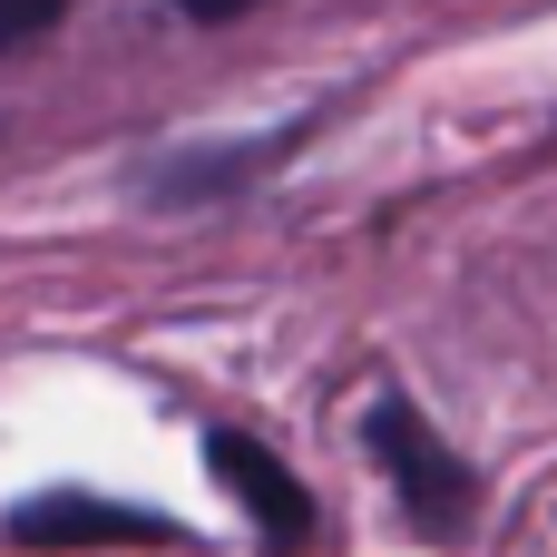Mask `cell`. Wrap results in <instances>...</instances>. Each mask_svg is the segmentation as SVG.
<instances>
[{"instance_id": "6da1fadb", "label": "cell", "mask_w": 557, "mask_h": 557, "mask_svg": "<svg viewBox=\"0 0 557 557\" xmlns=\"http://www.w3.org/2000/svg\"><path fill=\"white\" fill-rule=\"evenodd\" d=\"M362 441H372V460H382V480H392V499H401V519H411L421 539H460V529L480 519V470H470L401 392L372 401Z\"/></svg>"}, {"instance_id": "7a4b0ae2", "label": "cell", "mask_w": 557, "mask_h": 557, "mask_svg": "<svg viewBox=\"0 0 557 557\" xmlns=\"http://www.w3.org/2000/svg\"><path fill=\"white\" fill-rule=\"evenodd\" d=\"M10 539L20 548H176L186 529L176 519H157V509H117V499H98V490H39V499H20L10 509Z\"/></svg>"}, {"instance_id": "3957f363", "label": "cell", "mask_w": 557, "mask_h": 557, "mask_svg": "<svg viewBox=\"0 0 557 557\" xmlns=\"http://www.w3.org/2000/svg\"><path fill=\"white\" fill-rule=\"evenodd\" d=\"M206 470L245 499V519H255L264 557H304V548H313V499H304V480H294L255 431H206Z\"/></svg>"}, {"instance_id": "277c9868", "label": "cell", "mask_w": 557, "mask_h": 557, "mask_svg": "<svg viewBox=\"0 0 557 557\" xmlns=\"http://www.w3.org/2000/svg\"><path fill=\"white\" fill-rule=\"evenodd\" d=\"M69 0H0V49H29L39 29H59Z\"/></svg>"}, {"instance_id": "5b68a950", "label": "cell", "mask_w": 557, "mask_h": 557, "mask_svg": "<svg viewBox=\"0 0 557 557\" xmlns=\"http://www.w3.org/2000/svg\"><path fill=\"white\" fill-rule=\"evenodd\" d=\"M196 29H225V20H245V10H264V0H176Z\"/></svg>"}]
</instances>
